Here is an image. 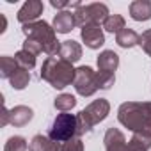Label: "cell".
Here are the masks:
<instances>
[{"mask_svg":"<svg viewBox=\"0 0 151 151\" xmlns=\"http://www.w3.org/2000/svg\"><path fill=\"white\" fill-rule=\"evenodd\" d=\"M140 36L133 30V29H123L119 34H116V43L121 48H132L135 45H139Z\"/></svg>","mask_w":151,"mask_h":151,"instance_id":"obj_17","label":"cell"},{"mask_svg":"<svg viewBox=\"0 0 151 151\" xmlns=\"http://www.w3.org/2000/svg\"><path fill=\"white\" fill-rule=\"evenodd\" d=\"M14 59H16V62H18V66H20L22 69L30 71V69L36 66V55H32V53L25 52L23 48H22L20 52H16V53H14Z\"/></svg>","mask_w":151,"mask_h":151,"instance_id":"obj_23","label":"cell"},{"mask_svg":"<svg viewBox=\"0 0 151 151\" xmlns=\"http://www.w3.org/2000/svg\"><path fill=\"white\" fill-rule=\"evenodd\" d=\"M59 57L75 64V62H78L82 59V46L77 43V41H73V39H68V41H62L60 45V50H59Z\"/></svg>","mask_w":151,"mask_h":151,"instance_id":"obj_13","label":"cell"},{"mask_svg":"<svg viewBox=\"0 0 151 151\" xmlns=\"http://www.w3.org/2000/svg\"><path fill=\"white\" fill-rule=\"evenodd\" d=\"M29 82H30V71L22 69V68H18V69H16V73L9 78L11 87H13V89H16V91H23V89L29 86Z\"/></svg>","mask_w":151,"mask_h":151,"instance_id":"obj_19","label":"cell"},{"mask_svg":"<svg viewBox=\"0 0 151 151\" xmlns=\"http://www.w3.org/2000/svg\"><path fill=\"white\" fill-rule=\"evenodd\" d=\"M22 32L25 34V37H32L36 41H39L43 45V52L50 57H55L59 55V50H60V41H57L55 37V30L50 23L43 22V20H37V22H32V23H27L22 27Z\"/></svg>","mask_w":151,"mask_h":151,"instance_id":"obj_3","label":"cell"},{"mask_svg":"<svg viewBox=\"0 0 151 151\" xmlns=\"http://www.w3.org/2000/svg\"><path fill=\"white\" fill-rule=\"evenodd\" d=\"M60 151H84V142H82V139H80V137L69 139V140L62 142Z\"/></svg>","mask_w":151,"mask_h":151,"instance_id":"obj_27","label":"cell"},{"mask_svg":"<svg viewBox=\"0 0 151 151\" xmlns=\"http://www.w3.org/2000/svg\"><path fill=\"white\" fill-rule=\"evenodd\" d=\"M55 109L60 110V112H69L71 109H75V105H77V98H75L73 94H68V93H62L55 98L53 101Z\"/></svg>","mask_w":151,"mask_h":151,"instance_id":"obj_22","label":"cell"},{"mask_svg":"<svg viewBox=\"0 0 151 151\" xmlns=\"http://www.w3.org/2000/svg\"><path fill=\"white\" fill-rule=\"evenodd\" d=\"M29 144L27 140L22 137V135H14V137H9L6 146H4V151H27Z\"/></svg>","mask_w":151,"mask_h":151,"instance_id":"obj_24","label":"cell"},{"mask_svg":"<svg viewBox=\"0 0 151 151\" xmlns=\"http://www.w3.org/2000/svg\"><path fill=\"white\" fill-rule=\"evenodd\" d=\"M73 87L80 96L89 98L98 91V77L96 71L91 66H80L77 68V73H75V82Z\"/></svg>","mask_w":151,"mask_h":151,"instance_id":"obj_7","label":"cell"},{"mask_svg":"<svg viewBox=\"0 0 151 151\" xmlns=\"http://www.w3.org/2000/svg\"><path fill=\"white\" fill-rule=\"evenodd\" d=\"M53 30L59 32V34H68L73 30V27H77L75 23V14L71 11H59L53 18V23H52Z\"/></svg>","mask_w":151,"mask_h":151,"instance_id":"obj_12","label":"cell"},{"mask_svg":"<svg viewBox=\"0 0 151 151\" xmlns=\"http://www.w3.org/2000/svg\"><path fill=\"white\" fill-rule=\"evenodd\" d=\"M18 62L14 57H9V55H2L0 57V77L2 78H11L13 75L16 73L18 69Z\"/></svg>","mask_w":151,"mask_h":151,"instance_id":"obj_20","label":"cell"},{"mask_svg":"<svg viewBox=\"0 0 151 151\" xmlns=\"http://www.w3.org/2000/svg\"><path fill=\"white\" fill-rule=\"evenodd\" d=\"M75 14V23L78 27H86V25H91V23H103L110 13H109V7L105 4H89V6H82L78 7L77 11L73 13Z\"/></svg>","mask_w":151,"mask_h":151,"instance_id":"obj_6","label":"cell"},{"mask_svg":"<svg viewBox=\"0 0 151 151\" xmlns=\"http://www.w3.org/2000/svg\"><path fill=\"white\" fill-rule=\"evenodd\" d=\"M43 2L41 0H29V2H25L22 6V9L18 11V22L27 25V23H32V22H37V18L43 14Z\"/></svg>","mask_w":151,"mask_h":151,"instance_id":"obj_9","label":"cell"},{"mask_svg":"<svg viewBox=\"0 0 151 151\" xmlns=\"http://www.w3.org/2000/svg\"><path fill=\"white\" fill-rule=\"evenodd\" d=\"M23 50L37 57V55H39V53L43 52V45H41L39 41L32 39V37H25V41H23Z\"/></svg>","mask_w":151,"mask_h":151,"instance_id":"obj_26","label":"cell"},{"mask_svg":"<svg viewBox=\"0 0 151 151\" xmlns=\"http://www.w3.org/2000/svg\"><path fill=\"white\" fill-rule=\"evenodd\" d=\"M29 151H60L59 142L52 140L48 135H34L30 144H29Z\"/></svg>","mask_w":151,"mask_h":151,"instance_id":"obj_16","label":"cell"},{"mask_svg":"<svg viewBox=\"0 0 151 151\" xmlns=\"http://www.w3.org/2000/svg\"><path fill=\"white\" fill-rule=\"evenodd\" d=\"M151 149V135L133 133L128 140V151H149Z\"/></svg>","mask_w":151,"mask_h":151,"instance_id":"obj_18","label":"cell"},{"mask_svg":"<svg viewBox=\"0 0 151 151\" xmlns=\"http://www.w3.org/2000/svg\"><path fill=\"white\" fill-rule=\"evenodd\" d=\"M119 123L132 133L151 135V101H126L117 110Z\"/></svg>","mask_w":151,"mask_h":151,"instance_id":"obj_1","label":"cell"},{"mask_svg":"<svg viewBox=\"0 0 151 151\" xmlns=\"http://www.w3.org/2000/svg\"><path fill=\"white\" fill-rule=\"evenodd\" d=\"M139 46L151 57V29H147V30H144L142 34H140V39H139Z\"/></svg>","mask_w":151,"mask_h":151,"instance_id":"obj_28","label":"cell"},{"mask_svg":"<svg viewBox=\"0 0 151 151\" xmlns=\"http://www.w3.org/2000/svg\"><path fill=\"white\" fill-rule=\"evenodd\" d=\"M0 124H2V126L9 124V109L6 105H4V110H2V121H0Z\"/></svg>","mask_w":151,"mask_h":151,"instance_id":"obj_30","label":"cell"},{"mask_svg":"<svg viewBox=\"0 0 151 151\" xmlns=\"http://www.w3.org/2000/svg\"><path fill=\"white\" fill-rule=\"evenodd\" d=\"M32 117H34V110L30 107H25V105H18V107L9 110V124H13L16 128L29 124L32 121Z\"/></svg>","mask_w":151,"mask_h":151,"instance_id":"obj_11","label":"cell"},{"mask_svg":"<svg viewBox=\"0 0 151 151\" xmlns=\"http://www.w3.org/2000/svg\"><path fill=\"white\" fill-rule=\"evenodd\" d=\"M75 73L71 62L60 57H46L41 66V78L48 82L53 89H64L75 82Z\"/></svg>","mask_w":151,"mask_h":151,"instance_id":"obj_2","label":"cell"},{"mask_svg":"<svg viewBox=\"0 0 151 151\" xmlns=\"http://www.w3.org/2000/svg\"><path fill=\"white\" fill-rule=\"evenodd\" d=\"M52 7H55V9H66V7H69V2H68V0H52Z\"/></svg>","mask_w":151,"mask_h":151,"instance_id":"obj_29","label":"cell"},{"mask_svg":"<svg viewBox=\"0 0 151 151\" xmlns=\"http://www.w3.org/2000/svg\"><path fill=\"white\" fill-rule=\"evenodd\" d=\"M130 16L135 22L151 20V2L149 0H135L130 4Z\"/></svg>","mask_w":151,"mask_h":151,"instance_id":"obj_15","label":"cell"},{"mask_svg":"<svg viewBox=\"0 0 151 151\" xmlns=\"http://www.w3.org/2000/svg\"><path fill=\"white\" fill-rule=\"evenodd\" d=\"M124 27V18L121 14H110L105 22H103V30L112 32V34H119Z\"/></svg>","mask_w":151,"mask_h":151,"instance_id":"obj_21","label":"cell"},{"mask_svg":"<svg viewBox=\"0 0 151 151\" xmlns=\"http://www.w3.org/2000/svg\"><path fill=\"white\" fill-rule=\"evenodd\" d=\"M96 64H98V71H107V73H114L119 66V55L112 50H103L98 59H96Z\"/></svg>","mask_w":151,"mask_h":151,"instance_id":"obj_14","label":"cell"},{"mask_svg":"<svg viewBox=\"0 0 151 151\" xmlns=\"http://www.w3.org/2000/svg\"><path fill=\"white\" fill-rule=\"evenodd\" d=\"M109 112H110V103L105 98L94 100L84 110H80L77 114V119H78V137L87 133V132H91L93 126H96L98 123L105 121Z\"/></svg>","mask_w":151,"mask_h":151,"instance_id":"obj_4","label":"cell"},{"mask_svg":"<svg viewBox=\"0 0 151 151\" xmlns=\"http://www.w3.org/2000/svg\"><path fill=\"white\" fill-rule=\"evenodd\" d=\"M96 77H98V89H110L116 82V75L114 73H107V71H96Z\"/></svg>","mask_w":151,"mask_h":151,"instance_id":"obj_25","label":"cell"},{"mask_svg":"<svg viewBox=\"0 0 151 151\" xmlns=\"http://www.w3.org/2000/svg\"><path fill=\"white\" fill-rule=\"evenodd\" d=\"M48 137L55 142H66L69 139L78 137V119H77V116L68 114V112L57 114V117L50 124Z\"/></svg>","mask_w":151,"mask_h":151,"instance_id":"obj_5","label":"cell"},{"mask_svg":"<svg viewBox=\"0 0 151 151\" xmlns=\"http://www.w3.org/2000/svg\"><path fill=\"white\" fill-rule=\"evenodd\" d=\"M105 151H128V142L119 128H109L103 137Z\"/></svg>","mask_w":151,"mask_h":151,"instance_id":"obj_10","label":"cell"},{"mask_svg":"<svg viewBox=\"0 0 151 151\" xmlns=\"http://www.w3.org/2000/svg\"><path fill=\"white\" fill-rule=\"evenodd\" d=\"M80 37L86 43V46L91 50H98L100 46L105 45V34H103L101 25H98V23H91V25L82 27Z\"/></svg>","mask_w":151,"mask_h":151,"instance_id":"obj_8","label":"cell"}]
</instances>
